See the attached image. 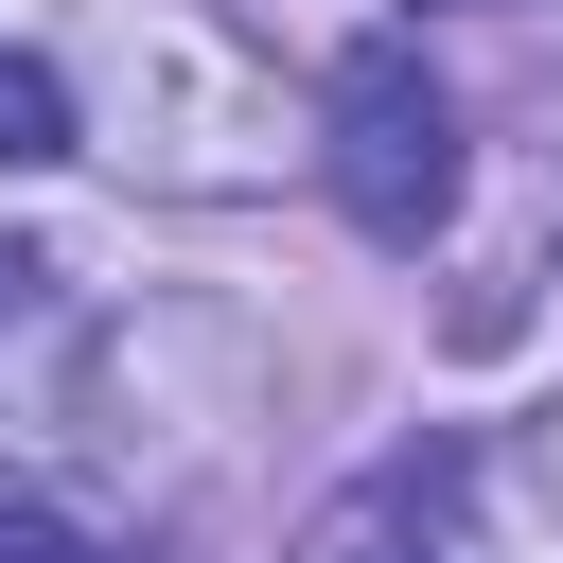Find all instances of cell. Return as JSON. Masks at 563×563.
<instances>
[{
	"label": "cell",
	"instance_id": "1",
	"mask_svg": "<svg viewBox=\"0 0 563 563\" xmlns=\"http://www.w3.org/2000/svg\"><path fill=\"white\" fill-rule=\"evenodd\" d=\"M317 176H334V211H352L369 246H422V229L457 211V106H440L422 35H352V53H334V88H317Z\"/></svg>",
	"mask_w": 563,
	"mask_h": 563
},
{
	"label": "cell",
	"instance_id": "2",
	"mask_svg": "<svg viewBox=\"0 0 563 563\" xmlns=\"http://www.w3.org/2000/svg\"><path fill=\"white\" fill-rule=\"evenodd\" d=\"M282 563H457V440H405V457H369Z\"/></svg>",
	"mask_w": 563,
	"mask_h": 563
},
{
	"label": "cell",
	"instance_id": "3",
	"mask_svg": "<svg viewBox=\"0 0 563 563\" xmlns=\"http://www.w3.org/2000/svg\"><path fill=\"white\" fill-rule=\"evenodd\" d=\"M35 158H88V106H70V70H53V53H18V35H0V176H35Z\"/></svg>",
	"mask_w": 563,
	"mask_h": 563
},
{
	"label": "cell",
	"instance_id": "4",
	"mask_svg": "<svg viewBox=\"0 0 563 563\" xmlns=\"http://www.w3.org/2000/svg\"><path fill=\"white\" fill-rule=\"evenodd\" d=\"M0 563H141V545H123V528H88L70 493H18V475H0Z\"/></svg>",
	"mask_w": 563,
	"mask_h": 563
},
{
	"label": "cell",
	"instance_id": "5",
	"mask_svg": "<svg viewBox=\"0 0 563 563\" xmlns=\"http://www.w3.org/2000/svg\"><path fill=\"white\" fill-rule=\"evenodd\" d=\"M35 317H53V264H35V246H0V334H35Z\"/></svg>",
	"mask_w": 563,
	"mask_h": 563
},
{
	"label": "cell",
	"instance_id": "6",
	"mask_svg": "<svg viewBox=\"0 0 563 563\" xmlns=\"http://www.w3.org/2000/svg\"><path fill=\"white\" fill-rule=\"evenodd\" d=\"M545 493H563V422H545Z\"/></svg>",
	"mask_w": 563,
	"mask_h": 563
},
{
	"label": "cell",
	"instance_id": "7",
	"mask_svg": "<svg viewBox=\"0 0 563 563\" xmlns=\"http://www.w3.org/2000/svg\"><path fill=\"white\" fill-rule=\"evenodd\" d=\"M545 229H563V194H545Z\"/></svg>",
	"mask_w": 563,
	"mask_h": 563
}]
</instances>
